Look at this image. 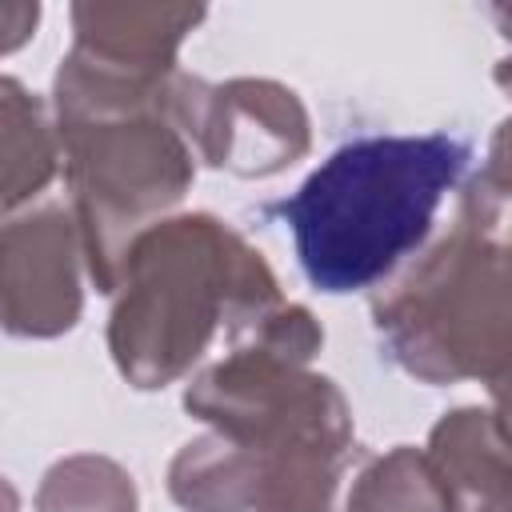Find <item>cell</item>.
Listing matches in <instances>:
<instances>
[{
    "instance_id": "1",
    "label": "cell",
    "mask_w": 512,
    "mask_h": 512,
    "mask_svg": "<svg viewBox=\"0 0 512 512\" xmlns=\"http://www.w3.org/2000/svg\"><path fill=\"white\" fill-rule=\"evenodd\" d=\"M320 344L312 312L280 300L184 388V408L256 460L252 512H332L352 412L328 376L308 372Z\"/></svg>"
},
{
    "instance_id": "2",
    "label": "cell",
    "mask_w": 512,
    "mask_h": 512,
    "mask_svg": "<svg viewBox=\"0 0 512 512\" xmlns=\"http://www.w3.org/2000/svg\"><path fill=\"white\" fill-rule=\"evenodd\" d=\"M168 80H128L68 52L52 84L72 220L100 292L116 288L132 240L160 224L196 176V156L168 112Z\"/></svg>"
},
{
    "instance_id": "3",
    "label": "cell",
    "mask_w": 512,
    "mask_h": 512,
    "mask_svg": "<svg viewBox=\"0 0 512 512\" xmlns=\"http://www.w3.org/2000/svg\"><path fill=\"white\" fill-rule=\"evenodd\" d=\"M468 156V140L448 132L360 136L272 212L288 224L296 260L320 292H360L424 244Z\"/></svg>"
},
{
    "instance_id": "4",
    "label": "cell",
    "mask_w": 512,
    "mask_h": 512,
    "mask_svg": "<svg viewBox=\"0 0 512 512\" xmlns=\"http://www.w3.org/2000/svg\"><path fill=\"white\" fill-rule=\"evenodd\" d=\"M112 296L108 352L136 388L172 384L220 328L240 336L284 300L264 256L208 212L144 228L124 252Z\"/></svg>"
},
{
    "instance_id": "5",
    "label": "cell",
    "mask_w": 512,
    "mask_h": 512,
    "mask_svg": "<svg viewBox=\"0 0 512 512\" xmlns=\"http://www.w3.org/2000/svg\"><path fill=\"white\" fill-rule=\"evenodd\" d=\"M504 204L508 164L500 124L492 156L468 184L452 232L372 300L388 356L416 380H480L496 392L504 388L512 360Z\"/></svg>"
},
{
    "instance_id": "6",
    "label": "cell",
    "mask_w": 512,
    "mask_h": 512,
    "mask_svg": "<svg viewBox=\"0 0 512 512\" xmlns=\"http://www.w3.org/2000/svg\"><path fill=\"white\" fill-rule=\"evenodd\" d=\"M168 112L192 156L232 176H276L312 144L300 96L276 80L240 76L228 84H208L172 72Z\"/></svg>"
},
{
    "instance_id": "7",
    "label": "cell",
    "mask_w": 512,
    "mask_h": 512,
    "mask_svg": "<svg viewBox=\"0 0 512 512\" xmlns=\"http://www.w3.org/2000/svg\"><path fill=\"white\" fill-rule=\"evenodd\" d=\"M80 232L72 212L48 204L0 224V328L48 340L80 320Z\"/></svg>"
},
{
    "instance_id": "8",
    "label": "cell",
    "mask_w": 512,
    "mask_h": 512,
    "mask_svg": "<svg viewBox=\"0 0 512 512\" xmlns=\"http://www.w3.org/2000/svg\"><path fill=\"white\" fill-rule=\"evenodd\" d=\"M200 20L204 8L188 4H76L72 56L128 80H168L184 36Z\"/></svg>"
},
{
    "instance_id": "9",
    "label": "cell",
    "mask_w": 512,
    "mask_h": 512,
    "mask_svg": "<svg viewBox=\"0 0 512 512\" xmlns=\"http://www.w3.org/2000/svg\"><path fill=\"white\" fill-rule=\"evenodd\" d=\"M428 460L472 512H508V440L496 408H456L428 436Z\"/></svg>"
},
{
    "instance_id": "10",
    "label": "cell",
    "mask_w": 512,
    "mask_h": 512,
    "mask_svg": "<svg viewBox=\"0 0 512 512\" xmlns=\"http://www.w3.org/2000/svg\"><path fill=\"white\" fill-rule=\"evenodd\" d=\"M60 164L56 124L12 76H0V216L48 188Z\"/></svg>"
},
{
    "instance_id": "11",
    "label": "cell",
    "mask_w": 512,
    "mask_h": 512,
    "mask_svg": "<svg viewBox=\"0 0 512 512\" xmlns=\"http://www.w3.org/2000/svg\"><path fill=\"white\" fill-rule=\"evenodd\" d=\"M256 488V460L220 432L184 444L168 464V492L184 512H252Z\"/></svg>"
},
{
    "instance_id": "12",
    "label": "cell",
    "mask_w": 512,
    "mask_h": 512,
    "mask_svg": "<svg viewBox=\"0 0 512 512\" xmlns=\"http://www.w3.org/2000/svg\"><path fill=\"white\" fill-rule=\"evenodd\" d=\"M344 512H460V504L428 452L400 444L360 468Z\"/></svg>"
},
{
    "instance_id": "13",
    "label": "cell",
    "mask_w": 512,
    "mask_h": 512,
    "mask_svg": "<svg viewBox=\"0 0 512 512\" xmlns=\"http://www.w3.org/2000/svg\"><path fill=\"white\" fill-rule=\"evenodd\" d=\"M140 496L132 476L96 452L64 456L56 460L40 488H36V512H136Z\"/></svg>"
},
{
    "instance_id": "14",
    "label": "cell",
    "mask_w": 512,
    "mask_h": 512,
    "mask_svg": "<svg viewBox=\"0 0 512 512\" xmlns=\"http://www.w3.org/2000/svg\"><path fill=\"white\" fill-rule=\"evenodd\" d=\"M40 4H0V56L16 52L36 36Z\"/></svg>"
},
{
    "instance_id": "15",
    "label": "cell",
    "mask_w": 512,
    "mask_h": 512,
    "mask_svg": "<svg viewBox=\"0 0 512 512\" xmlns=\"http://www.w3.org/2000/svg\"><path fill=\"white\" fill-rule=\"evenodd\" d=\"M0 512H20V496L4 476H0Z\"/></svg>"
}]
</instances>
